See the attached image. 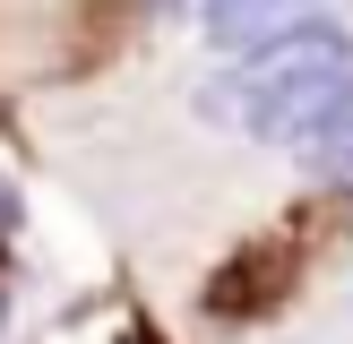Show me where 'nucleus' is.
<instances>
[{
    "mask_svg": "<svg viewBox=\"0 0 353 344\" xmlns=\"http://www.w3.org/2000/svg\"><path fill=\"white\" fill-rule=\"evenodd\" d=\"M293 155H302V164L319 172V181H336V189H353V86L336 95V112H327V120H319V129H310V138H302V147H293Z\"/></svg>",
    "mask_w": 353,
    "mask_h": 344,
    "instance_id": "obj_3",
    "label": "nucleus"
},
{
    "mask_svg": "<svg viewBox=\"0 0 353 344\" xmlns=\"http://www.w3.org/2000/svg\"><path fill=\"white\" fill-rule=\"evenodd\" d=\"M199 26H207L216 52H259L293 26H319V0H207Z\"/></svg>",
    "mask_w": 353,
    "mask_h": 344,
    "instance_id": "obj_2",
    "label": "nucleus"
},
{
    "mask_svg": "<svg viewBox=\"0 0 353 344\" xmlns=\"http://www.w3.org/2000/svg\"><path fill=\"white\" fill-rule=\"evenodd\" d=\"M345 86H353V34L319 17V26H293L276 43H259V52H233V69L216 78L207 103L233 112L259 147H302L336 112Z\"/></svg>",
    "mask_w": 353,
    "mask_h": 344,
    "instance_id": "obj_1",
    "label": "nucleus"
}]
</instances>
